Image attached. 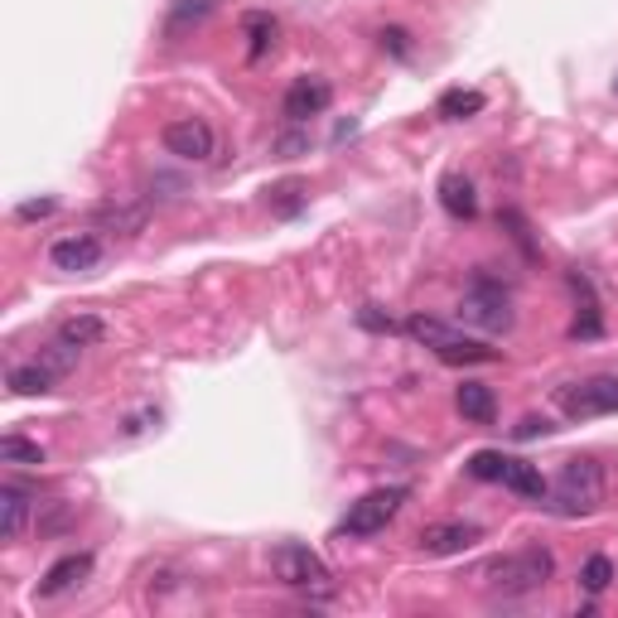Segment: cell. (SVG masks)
I'll use <instances>...</instances> for the list:
<instances>
[{
    "label": "cell",
    "mask_w": 618,
    "mask_h": 618,
    "mask_svg": "<svg viewBox=\"0 0 618 618\" xmlns=\"http://www.w3.org/2000/svg\"><path fill=\"white\" fill-rule=\"evenodd\" d=\"M609 580H614V561H609V555H589L585 571H580V585H585L589 595H604V589H609Z\"/></svg>",
    "instance_id": "d4e9b609"
},
{
    "label": "cell",
    "mask_w": 618,
    "mask_h": 618,
    "mask_svg": "<svg viewBox=\"0 0 618 618\" xmlns=\"http://www.w3.org/2000/svg\"><path fill=\"white\" fill-rule=\"evenodd\" d=\"M378 40H382V48H392L396 58H406V54H411V34H406V30H382Z\"/></svg>",
    "instance_id": "f546056e"
},
{
    "label": "cell",
    "mask_w": 618,
    "mask_h": 618,
    "mask_svg": "<svg viewBox=\"0 0 618 618\" xmlns=\"http://www.w3.org/2000/svg\"><path fill=\"white\" fill-rule=\"evenodd\" d=\"M551 430H555V426H551L547 416H527L523 426H517V440H537V435H551Z\"/></svg>",
    "instance_id": "4dcf8cb0"
},
{
    "label": "cell",
    "mask_w": 618,
    "mask_h": 618,
    "mask_svg": "<svg viewBox=\"0 0 618 618\" xmlns=\"http://www.w3.org/2000/svg\"><path fill=\"white\" fill-rule=\"evenodd\" d=\"M54 209H58L54 199H30V203H20V209H15V217H24V223H34V217H48Z\"/></svg>",
    "instance_id": "f1b7e54d"
},
{
    "label": "cell",
    "mask_w": 618,
    "mask_h": 618,
    "mask_svg": "<svg viewBox=\"0 0 618 618\" xmlns=\"http://www.w3.org/2000/svg\"><path fill=\"white\" fill-rule=\"evenodd\" d=\"M241 30H247V54L251 58H266V54H271V48H276V34H281V24H276L271 15H261V10H251V15L247 20H241Z\"/></svg>",
    "instance_id": "d6986e66"
},
{
    "label": "cell",
    "mask_w": 618,
    "mask_h": 618,
    "mask_svg": "<svg viewBox=\"0 0 618 618\" xmlns=\"http://www.w3.org/2000/svg\"><path fill=\"white\" fill-rule=\"evenodd\" d=\"M271 203H276V213H281V217L300 213V203H305V184H300V179H285V184L271 189Z\"/></svg>",
    "instance_id": "484cf974"
},
{
    "label": "cell",
    "mask_w": 618,
    "mask_h": 618,
    "mask_svg": "<svg viewBox=\"0 0 618 618\" xmlns=\"http://www.w3.org/2000/svg\"><path fill=\"white\" fill-rule=\"evenodd\" d=\"M479 541V527L474 523H435L420 531V551L426 555H459Z\"/></svg>",
    "instance_id": "8fae6325"
},
{
    "label": "cell",
    "mask_w": 618,
    "mask_h": 618,
    "mask_svg": "<svg viewBox=\"0 0 618 618\" xmlns=\"http://www.w3.org/2000/svg\"><path fill=\"white\" fill-rule=\"evenodd\" d=\"M440 209L450 213L454 223H469V217L479 213V193H474V184H469L464 175H454V169L440 179Z\"/></svg>",
    "instance_id": "5bb4252c"
},
{
    "label": "cell",
    "mask_w": 618,
    "mask_h": 618,
    "mask_svg": "<svg viewBox=\"0 0 618 618\" xmlns=\"http://www.w3.org/2000/svg\"><path fill=\"white\" fill-rule=\"evenodd\" d=\"M145 217H150V209H121V203H106V209H97V223L102 227H116V233H141Z\"/></svg>",
    "instance_id": "603a6c76"
},
{
    "label": "cell",
    "mask_w": 618,
    "mask_h": 618,
    "mask_svg": "<svg viewBox=\"0 0 618 618\" xmlns=\"http://www.w3.org/2000/svg\"><path fill=\"white\" fill-rule=\"evenodd\" d=\"M503 464H507V454H498V450H479L474 459H469V474L483 479V483H498V479H503Z\"/></svg>",
    "instance_id": "4316f807"
},
{
    "label": "cell",
    "mask_w": 618,
    "mask_h": 618,
    "mask_svg": "<svg viewBox=\"0 0 618 618\" xmlns=\"http://www.w3.org/2000/svg\"><path fill=\"white\" fill-rule=\"evenodd\" d=\"M0 464H15V469H40L44 464V450L24 435H5L0 440Z\"/></svg>",
    "instance_id": "44dd1931"
},
{
    "label": "cell",
    "mask_w": 618,
    "mask_h": 618,
    "mask_svg": "<svg viewBox=\"0 0 618 618\" xmlns=\"http://www.w3.org/2000/svg\"><path fill=\"white\" fill-rule=\"evenodd\" d=\"M329 102H334V88L324 78H295L290 82V92H285V102H281V112L285 121H310V116H324L329 112Z\"/></svg>",
    "instance_id": "9c48e42d"
},
{
    "label": "cell",
    "mask_w": 618,
    "mask_h": 618,
    "mask_svg": "<svg viewBox=\"0 0 618 618\" xmlns=\"http://www.w3.org/2000/svg\"><path fill=\"white\" fill-rule=\"evenodd\" d=\"M102 334H106V324L97 319V314H72V319L58 324V338H64L68 348H78V353H82V348L102 344Z\"/></svg>",
    "instance_id": "e0dca14e"
},
{
    "label": "cell",
    "mask_w": 618,
    "mask_h": 618,
    "mask_svg": "<svg viewBox=\"0 0 618 618\" xmlns=\"http://www.w3.org/2000/svg\"><path fill=\"white\" fill-rule=\"evenodd\" d=\"M551 575H555V555L547 547H527V551L503 555V561L488 565V585L498 589V595H531V589H541Z\"/></svg>",
    "instance_id": "3957f363"
},
{
    "label": "cell",
    "mask_w": 618,
    "mask_h": 618,
    "mask_svg": "<svg viewBox=\"0 0 618 618\" xmlns=\"http://www.w3.org/2000/svg\"><path fill=\"white\" fill-rule=\"evenodd\" d=\"M24 523H30V493L15 488V483H5V488H0V537L20 541Z\"/></svg>",
    "instance_id": "9a60e30c"
},
{
    "label": "cell",
    "mask_w": 618,
    "mask_h": 618,
    "mask_svg": "<svg viewBox=\"0 0 618 618\" xmlns=\"http://www.w3.org/2000/svg\"><path fill=\"white\" fill-rule=\"evenodd\" d=\"M10 392L15 396H44V392H54V372L44 368V362H30V368H10Z\"/></svg>",
    "instance_id": "ffe728a7"
},
{
    "label": "cell",
    "mask_w": 618,
    "mask_h": 618,
    "mask_svg": "<svg viewBox=\"0 0 618 618\" xmlns=\"http://www.w3.org/2000/svg\"><path fill=\"white\" fill-rule=\"evenodd\" d=\"M88 575H92V555H88V551H72V555H64V561H54V565L44 571L40 595H44V599H58V595H68V589H78Z\"/></svg>",
    "instance_id": "30bf717a"
},
{
    "label": "cell",
    "mask_w": 618,
    "mask_h": 618,
    "mask_svg": "<svg viewBox=\"0 0 618 618\" xmlns=\"http://www.w3.org/2000/svg\"><path fill=\"white\" fill-rule=\"evenodd\" d=\"M165 150L175 155V160L203 165V160H213L217 136H213V126L203 116H179V121H169L165 126Z\"/></svg>",
    "instance_id": "52a82bcc"
},
{
    "label": "cell",
    "mask_w": 618,
    "mask_h": 618,
    "mask_svg": "<svg viewBox=\"0 0 618 618\" xmlns=\"http://www.w3.org/2000/svg\"><path fill=\"white\" fill-rule=\"evenodd\" d=\"M483 102H488V97H483L479 88H450V92L440 97V102H435V116H445V121H469V116L483 112Z\"/></svg>",
    "instance_id": "2e32d148"
},
{
    "label": "cell",
    "mask_w": 618,
    "mask_h": 618,
    "mask_svg": "<svg viewBox=\"0 0 618 618\" xmlns=\"http://www.w3.org/2000/svg\"><path fill=\"white\" fill-rule=\"evenodd\" d=\"M48 261H54V271H64V276L97 271V266H102V241H97L92 233H68L48 247Z\"/></svg>",
    "instance_id": "ba28073f"
},
{
    "label": "cell",
    "mask_w": 618,
    "mask_h": 618,
    "mask_svg": "<svg viewBox=\"0 0 618 618\" xmlns=\"http://www.w3.org/2000/svg\"><path fill=\"white\" fill-rule=\"evenodd\" d=\"M459 319L474 324V329H483V334H503V329H513V290L493 281L488 266H479L474 285H469V290H464V300H459Z\"/></svg>",
    "instance_id": "7a4b0ae2"
},
{
    "label": "cell",
    "mask_w": 618,
    "mask_h": 618,
    "mask_svg": "<svg viewBox=\"0 0 618 618\" xmlns=\"http://www.w3.org/2000/svg\"><path fill=\"white\" fill-rule=\"evenodd\" d=\"M358 324H362V329H372V334H392V329H396L392 314H382L378 305H362V310H358Z\"/></svg>",
    "instance_id": "83f0119b"
},
{
    "label": "cell",
    "mask_w": 618,
    "mask_h": 618,
    "mask_svg": "<svg viewBox=\"0 0 618 618\" xmlns=\"http://www.w3.org/2000/svg\"><path fill=\"white\" fill-rule=\"evenodd\" d=\"M454 406H459V416H464L469 426H493V420H498V396H493V386H483V382L459 386Z\"/></svg>",
    "instance_id": "4fadbf2b"
},
{
    "label": "cell",
    "mask_w": 618,
    "mask_h": 618,
    "mask_svg": "<svg viewBox=\"0 0 618 618\" xmlns=\"http://www.w3.org/2000/svg\"><path fill=\"white\" fill-rule=\"evenodd\" d=\"M599 334H604V314H599V300H595V290L585 285V305H580L575 324H571V338H599Z\"/></svg>",
    "instance_id": "cb8c5ba5"
},
{
    "label": "cell",
    "mask_w": 618,
    "mask_h": 618,
    "mask_svg": "<svg viewBox=\"0 0 618 618\" xmlns=\"http://www.w3.org/2000/svg\"><path fill=\"white\" fill-rule=\"evenodd\" d=\"M406 334L416 338V344L435 348V353H440L445 344H454V338H459L450 324H445V319H430V314H411V319H406Z\"/></svg>",
    "instance_id": "ac0fdd59"
},
{
    "label": "cell",
    "mask_w": 618,
    "mask_h": 618,
    "mask_svg": "<svg viewBox=\"0 0 618 618\" xmlns=\"http://www.w3.org/2000/svg\"><path fill=\"white\" fill-rule=\"evenodd\" d=\"M555 402L571 420H589V416H614L618 411V378H585L555 392Z\"/></svg>",
    "instance_id": "5b68a950"
},
{
    "label": "cell",
    "mask_w": 618,
    "mask_h": 618,
    "mask_svg": "<svg viewBox=\"0 0 618 618\" xmlns=\"http://www.w3.org/2000/svg\"><path fill=\"white\" fill-rule=\"evenodd\" d=\"M498 483H503V488H513L517 498H527V503H547V493H551V483L541 479V469L527 464V459H513V454H507Z\"/></svg>",
    "instance_id": "7c38bea8"
},
{
    "label": "cell",
    "mask_w": 618,
    "mask_h": 618,
    "mask_svg": "<svg viewBox=\"0 0 618 618\" xmlns=\"http://www.w3.org/2000/svg\"><path fill=\"white\" fill-rule=\"evenodd\" d=\"M440 362H498V348H488V344H479V338L459 334L454 344L440 348Z\"/></svg>",
    "instance_id": "7402d4cb"
},
{
    "label": "cell",
    "mask_w": 618,
    "mask_h": 618,
    "mask_svg": "<svg viewBox=\"0 0 618 618\" xmlns=\"http://www.w3.org/2000/svg\"><path fill=\"white\" fill-rule=\"evenodd\" d=\"M614 88H618V82H614Z\"/></svg>",
    "instance_id": "1f68e13d"
},
{
    "label": "cell",
    "mask_w": 618,
    "mask_h": 618,
    "mask_svg": "<svg viewBox=\"0 0 618 618\" xmlns=\"http://www.w3.org/2000/svg\"><path fill=\"white\" fill-rule=\"evenodd\" d=\"M604 488H609L604 464L599 459H589V454H580V459H565L561 464V474H555L547 498H551L555 513H565V517H589V513H599Z\"/></svg>",
    "instance_id": "6da1fadb"
},
{
    "label": "cell",
    "mask_w": 618,
    "mask_h": 618,
    "mask_svg": "<svg viewBox=\"0 0 618 618\" xmlns=\"http://www.w3.org/2000/svg\"><path fill=\"white\" fill-rule=\"evenodd\" d=\"M411 498V488H372V493H362L358 503H348V513H344V523H338V537H378V531L392 523L396 513H402V503Z\"/></svg>",
    "instance_id": "277c9868"
},
{
    "label": "cell",
    "mask_w": 618,
    "mask_h": 618,
    "mask_svg": "<svg viewBox=\"0 0 618 618\" xmlns=\"http://www.w3.org/2000/svg\"><path fill=\"white\" fill-rule=\"evenodd\" d=\"M271 571H276V580H281V585H290V589H329V580H334L329 565H324L310 547H295V541L276 547Z\"/></svg>",
    "instance_id": "8992f818"
}]
</instances>
